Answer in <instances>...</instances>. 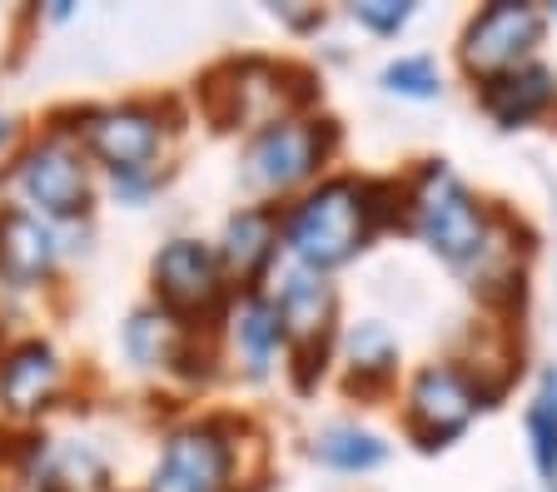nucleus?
<instances>
[{
	"label": "nucleus",
	"mask_w": 557,
	"mask_h": 492,
	"mask_svg": "<svg viewBox=\"0 0 557 492\" xmlns=\"http://www.w3.org/2000/svg\"><path fill=\"white\" fill-rule=\"evenodd\" d=\"M408 229H413L448 269L473 283H512L518 249L503 239V214H493L443 160H423L408 179Z\"/></svg>",
	"instance_id": "1"
},
{
	"label": "nucleus",
	"mask_w": 557,
	"mask_h": 492,
	"mask_svg": "<svg viewBox=\"0 0 557 492\" xmlns=\"http://www.w3.org/2000/svg\"><path fill=\"white\" fill-rule=\"evenodd\" d=\"M373 239V219L363 204V179H319V185L284 214V249L294 254L299 269L313 274H334L344 269L348 258L369 249Z\"/></svg>",
	"instance_id": "2"
},
{
	"label": "nucleus",
	"mask_w": 557,
	"mask_h": 492,
	"mask_svg": "<svg viewBox=\"0 0 557 492\" xmlns=\"http://www.w3.org/2000/svg\"><path fill=\"white\" fill-rule=\"evenodd\" d=\"M334 144H338L334 119H299V115L274 119L244 150V185L264 189V194H284V189L319 175L329 154H334Z\"/></svg>",
	"instance_id": "3"
},
{
	"label": "nucleus",
	"mask_w": 557,
	"mask_h": 492,
	"mask_svg": "<svg viewBox=\"0 0 557 492\" xmlns=\"http://www.w3.org/2000/svg\"><path fill=\"white\" fill-rule=\"evenodd\" d=\"M547 40V11L543 5H528V0H493L473 21L463 25V40H458V60L478 85L493 80V75H508L528 60H537Z\"/></svg>",
	"instance_id": "4"
},
{
	"label": "nucleus",
	"mask_w": 557,
	"mask_h": 492,
	"mask_svg": "<svg viewBox=\"0 0 557 492\" xmlns=\"http://www.w3.org/2000/svg\"><path fill=\"white\" fill-rule=\"evenodd\" d=\"M487 408V388L463 364H429L418 368L404 393V428L418 447H448Z\"/></svg>",
	"instance_id": "5"
},
{
	"label": "nucleus",
	"mask_w": 557,
	"mask_h": 492,
	"mask_svg": "<svg viewBox=\"0 0 557 492\" xmlns=\"http://www.w3.org/2000/svg\"><path fill=\"white\" fill-rule=\"evenodd\" d=\"M15 194L25 200V210L35 219H75L90 204V175H85V154L81 144H70L65 135L30 144L21 154L11 175Z\"/></svg>",
	"instance_id": "6"
},
{
	"label": "nucleus",
	"mask_w": 557,
	"mask_h": 492,
	"mask_svg": "<svg viewBox=\"0 0 557 492\" xmlns=\"http://www.w3.org/2000/svg\"><path fill=\"white\" fill-rule=\"evenodd\" d=\"M234 472V447L224 443L220 428H180L164 443L160 463L150 472V492H224Z\"/></svg>",
	"instance_id": "7"
},
{
	"label": "nucleus",
	"mask_w": 557,
	"mask_h": 492,
	"mask_svg": "<svg viewBox=\"0 0 557 492\" xmlns=\"http://www.w3.org/2000/svg\"><path fill=\"white\" fill-rule=\"evenodd\" d=\"M160 140H164L160 115L145 105L100 110V115H90V125H85V150H90L115 179L145 175L154 164V154H160Z\"/></svg>",
	"instance_id": "8"
},
{
	"label": "nucleus",
	"mask_w": 557,
	"mask_h": 492,
	"mask_svg": "<svg viewBox=\"0 0 557 492\" xmlns=\"http://www.w3.org/2000/svg\"><path fill=\"white\" fill-rule=\"evenodd\" d=\"M274 314L284 324V343H294L299 353L309 349H324L334 339V324H338V289L329 274H313V269H289L278 274V289H274Z\"/></svg>",
	"instance_id": "9"
},
{
	"label": "nucleus",
	"mask_w": 557,
	"mask_h": 492,
	"mask_svg": "<svg viewBox=\"0 0 557 492\" xmlns=\"http://www.w3.org/2000/svg\"><path fill=\"white\" fill-rule=\"evenodd\" d=\"M154 289L164 299V314H195V308H214L224 293V264L220 254L199 239H170L154 258Z\"/></svg>",
	"instance_id": "10"
},
{
	"label": "nucleus",
	"mask_w": 557,
	"mask_h": 492,
	"mask_svg": "<svg viewBox=\"0 0 557 492\" xmlns=\"http://www.w3.org/2000/svg\"><path fill=\"white\" fill-rule=\"evenodd\" d=\"M478 105L498 129H528L557 105V75L543 60H528L508 75H493V80L478 85Z\"/></svg>",
	"instance_id": "11"
},
{
	"label": "nucleus",
	"mask_w": 557,
	"mask_h": 492,
	"mask_svg": "<svg viewBox=\"0 0 557 492\" xmlns=\"http://www.w3.org/2000/svg\"><path fill=\"white\" fill-rule=\"evenodd\" d=\"M55 264V235L46 219H35L30 210H5L0 214V279L15 289L40 283Z\"/></svg>",
	"instance_id": "12"
},
{
	"label": "nucleus",
	"mask_w": 557,
	"mask_h": 492,
	"mask_svg": "<svg viewBox=\"0 0 557 492\" xmlns=\"http://www.w3.org/2000/svg\"><path fill=\"white\" fill-rule=\"evenodd\" d=\"M278 244H284V219L274 210H239L230 224H224V249L220 264L239 279H259V274L274 264Z\"/></svg>",
	"instance_id": "13"
},
{
	"label": "nucleus",
	"mask_w": 557,
	"mask_h": 492,
	"mask_svg": "<svg viewBox=\"0 0 557 492\" xmlns=\"http://www.w3.org/2000/svg\"><path fill=\"white\" fill-rule=\"evenodd\" d=\"M55 383H60V364L55 349H46V343H21L0 364V403L11 413H40L50 403V393H55Z\"/></svg>",
	"instance_id": "14"
},
{
	"label": "nucleus",
	"mask_w": 557,
	"mask_h": 492,
	"mask_svg": "<svg viewBox=\"0 0 557 492\" xmlns=\"http://www.w3.org/2000/svg\"><path fill=\"white\" fill-rule=\"evenodd\" d=\"M313 457L334 472H373L388 463V443L363 422H329L313 433Z\"/></svg>",
	"instance_id": "15"
},
{
	"label": "nucleus",
	"mask_w": 557,
	"mask_h": 492,
	"mask_svg": "<svg viewBox=\"0 0 557 492\" xmlns=\"http://www.w3.org/2000/svg\"><path fill=\"white\" fill-rule=\"evenodd\" d=\"M522 428H528V453H533V468L543 478V488L557 492V364H547L537 374V388L522 413Z\"/></svg>",
	"instance_id": "16"
},
{
	"label": "nucleus",
	"mask_w": 557,
	"mask_h": 492,
	"mask_svg": "<svg viewBox=\"0 0 557 492\" xmlns=\"http://www.w3.org/2000/svg\"><path fill=\"white\" fill-rule=\"evenodd\" d=\"M234 343H239V358L249 374H269L274 368L278 349H284V324L274 314V299H264V293L244 299L239 314H234Z\"/></svg>",
	"instance_id": "17"
},
{
	"label": "nucleus",
	"mask_w": 557,
	"mask_h": 492,
	"mask_svg": "<svg viewBox=\"0 0 557 492\" xmlns=\"http://www.w3.org/2000/svg\"><path fill=\"white\" fill-rule=\"evenodd\" d=\"M344 364L359 383H388L398 374V339L379 318H363L344 333Z\"/></svg>",
	"instance_id": "18"
},
{
	"label": "nucleus",
	"mask_w": 557,
	"mask_h": 492,
	"mask_svg": "<svg viewBox=\"0 0 557 492\" xmlns=\"http://www.w3.org/2000/svg\"><path fill=\"white\" fill-rule=\"evenodd\" d=\"M125 349L135 364L164 368L174 353H180V318L164 314V308H139L125 324Z\"/></svg>",
	"instance_id": "19"
},
{
	"label": "nucleus",
	"mask_w": 557,
	"mask_h": 492,
	"mask_svg": "<svg viewBox=\"0 0 557 492\" xmlns=\"http://www.w3.org/2000/svg\"><path fill=\"white\" fill-rule=\"evenodd\" d=\"M379 85L398 100H438L443 94V75L433 65V55H398L383 65Z\"/></svg>",
	"instance_id": "20"
},
{
	"label": "nucleus",
	"mask_w": 557,
	"mask_h": 492,
	"mask_svg": "<svg viewBox=\"0 0 557 492\" xmlns=\"http://www.w3.org/2000/svg\"><path fill=\"white\" fill-rule=\"evenodd\" d=\"M413 11H418V5H408V0H354V5H348L354 25H363V30H369V36H379V40L398 36V30L413 21Z\"/></svg>",
	"instance_id": "21"
},
{
	"label": "nucleus",
	"mask_w": 557,
	"mask_h": 492,
	"mask_svg": "<svg viewBox=\"0 0 557 492\" xmlns=\"http://www.w3.org/2000/svg\"><path fill=\"white\" fill-rule=\"evenodd\" d=\"M274 15H278L284 25H294V30H313V25L324 21L319 11H289V5H274Z\"/></svg>",
	"instance_id": "22"
},
{
	"label": "nucleus",
	"mask_w": 557,
	"mask_h": 492,
	"mask_svg": "<svg viewBox=\"0 0 557 492\" xmlns=\"http://www.w3.org/2000/svg\"><path fill=\"white\" fill-rule=\"evenodd\" d=\"M5 135H11V119H0V144H5Z\"/></svg>",
	"instance_id": "23"
}]
</instances>
